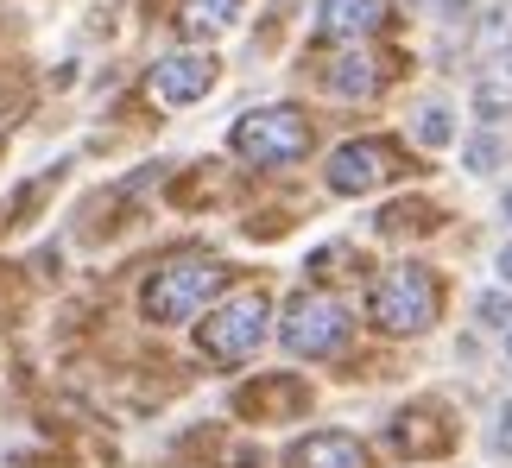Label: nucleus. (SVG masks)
<instances>
[{
	"mask_svg": "<svg viewBox=\"0 0 512 468\" xmlns=\"http://www.w3.org/2000/svg\"><path fill=\"white\" fill-rule=\"evenodd\" d=\"M279 342H285L298 361H336L342 348L354 342V310L336 298V291L310 285V291H298V298L285 304V317H279Z\"/></svg>",
	"mask_w": 512,
	"mask_h": 468,
	"instance_id": "obj_4",
	"label": "nucleus"
},
{
	"mask_svg": "<svg viewBox=\"0 0 512 468\" xmlns=\"http://www.w3.org/2000/svg\"><path fill=\"white\" fill-rule=\"evenodd\" d=\"M500 336H506V361H512V329H500Z\"/></svg>",
	"mask_w": 512,
	"mask_h": 468,
	"instance_id": "obj_23",
	"label": "nucleus"
},
{
	"mask_svg": "<svg viewBox=\"0 0 512 468\" xmlns=\"http://www.w3.org/2000/svg\"><path fill=\"white\" fill-rule=\"evenodd\" d=\"M228 146H234V159H247L260 171H285V165H304L310 152H317V121L291 102L247 108L241 121L228 127Z\"/></svg>",
	"mask_w": 512,
	"mask_h": 468,
	"instance_id": "obj_2",
	"label": "nucleus"
},
{
	"mask_svg": "<svg viewBox=\"0 0 512 468\" xmlns=\"http://www.w3.org/2000/svg\"><path fill=\"white\" fill-rule=\"evenodd\" d=\"M260 405H266V412H304V405H310V386L279 374V380L253 386V393H241V412H260Z\"/></svg>",
	"mask_w": 512,
	"mask_h": 468,
	"instance_id": "obj_12",
	"label": "nucleus"
},
{
	"mask_svg": "<svg viewBox=\"0 0 512 468\" xmlns=\"http://www.w3.org/2000/svg\"><path fill=\"white\" fill-rule=\"evenodd\" d=\"M323 89H329V95H342V102H367V95L380 89V64H373L367 51L342 45V57L323 70Z\"/></svg>",
	"mask_w": 512,
	"mask_h": 468,
	"instance_id": "obj_11",
	"label": "nucleus"
},
{
	"mask_svg": "<svg viewBox=\"0 0 512 468\" xmlns=\"http://www.w3.org/2000/svg\"><path fill=\"white\" fill-rule=\"evenodd\" d=\"M487 456H500L512 462V393L494 405V424H487Z\"/></svg>",
	"mask_w": 512,
	"mask_h": 468,
	"instance_id": "obj_18",
	"label": "nucleus"
},
{
	"mask_svg": "<svg viewBox=\"0 0 512 468\" xmlns=\"http://www.w3.org/2000/svg\"><path fill=\"white\" fill-rule=\"evenodd\" d=\"M500 216H506V228H512V184L500 190Z\"/></svg>",
	"mask_w": 512,
	"mask_h": 468,
	"instance_id": "obj_22",
	"label": "nucleus"
},
{
	"mask_svg": "<svg viewBox=\"0 0 512 468\" xmlns=\"http://www.w3.org/2000/svg\"><path fill=\"white\" fill-rule=\"evenodd\" d=\"M500 159H506V146H500V127H481L475 140L462 146V165L475 171V178H494V171H500Z\"/></svg>",
	"mask_w": 512,
	"mask_h": 468,
	"instance_id": "obj_15",
	"label": "nucleus"
},
{
	"mask_svg": "<svg viewBox=\"0 0 512 468\" xmlns=\"http://www.w3.org/2000/svg\"><path fill=\"white\" fill-rule=\"evenodd\" d=\"M411 178V159L399 140H386V133H361V140H342L336 152L323 159V184L336 190V197H373V190Z\"/></svg>",
	"mask_w": 512,
	"mask_h": 468,
	"instance_id": "obj_6",
	"label": "nucleus"
},
{
	"mask_svg": "<svg viewBox=\"0 0 512 468\" xmlns=\"http://www.w3.org/2000/svg\"><path fill=\"white\" fill-rule=\"evenodd\" d=\"M494 272H500V285H512V241L494 253Z\"/></svg>",
	"mask_w": 512,
	"mask_h": 468,
	"instance_id": "obj_20",
	"label": "nucleus"
},
{
	"mask_svg": "<svg viewBox=\"0 0 512 468\" xmlns=\"http://www.w3.org/2000/svg\"><path fill=\"white\" fill-rule=\"evenodd\" d=\"M241 7H247V0H190V7H184V26L190 32H222V26L241 19Z\"/></svg>",
	"mask_w": 512,
	"mask_h": 468,
	"instance_id": "obj_14",
	"label": "nucleus"
},
{
	"mask_svg": "<svg viewBox=\"0 0 512 468\" xmlns=\"http://www.w3.org/2000/svg\"><path fill=\"white\" fill-rule=\"evenodd\" d=\"M443 304H449L443 272H430L418 260L386 266L380 279L367 285V323L380 329V336H424V329H437Z\"/></svg>",
	"mask_w": 512,
	"mask_h": 468,
	"instance_id": "obj_1",
	"label": "nucleus"
},
{
	"mask_svg": "<svg viewBox=\"0 0 512 468\" xmlns=\"http://www.w3.org/2000/svg\"><path fill=\"white\" fill-rule=\"evenodd\" d=\"M266 336H272V298H266L260 285L228 291V298L209 304L203 323H196V348H203L215 367H241V361H253Z\"/></svg>",
	"mask_w": 512,
	"mask_h": 468,
	"instance_id": "obj_3",
	"label": "nucleus"
},
{
	"mask_svg": "<svg viewBox=\"0 0 512 468\" xmlns=\"http://www.w3.org/2000/svg\"><path fill=\"white\" fill-rule=\"evenodd\" d=\"M481 45H487V51H506V45H512V7H487V19H481Z\"/></svg>",
	"mask_w": 512,
	"mask_h": 468,
	"instance_id": "obj_19",
	"label": "nucleus"
},
{
	"mask_svg": "<svg viewBox=\"0 0 512 468\" xmlns=\"http://www.w3.org/2000/svg\"><path fill=\"white\" fill-rule=\"evenodd\" d=\"M475 323L481 329H512V285L481 291V298H475Z\"/></svg>",
	"mask_w": 512,
	"mask_h": 468,
	"instance_id": "obj_17",
	"label": "nucleus"
},
{
	"mask_svg": "<svg viewBox=\"0 0 512 468\" xmlns=\"http://www.w3.org/2000/svg\"><path fill=\"white\" fill-rule=\"evenodd\" d=\"M506 114H512V89L500 83V76H481V83H475V121L481 127H500Z\"/></svg>",
	"mask_w": 512,
	"mask_h": 468,
	"instance_id": "obj_16",
	"label": "nucleus"
},
{
	"mask_svg": "<svg viewBox=\"0 0 512 468\" xmlns=\"http://www.w3.org/2000/svg\"><path fill=\"white\" fill-rule=\"evenodd\" d=\"M456 412H449L443 399H411L399 418L386 424V443L399 450L405 462H430V456H449L456 450Z\"/></svg>",
	"mask_w": 512,
	"mask_h": 468,
	"instance_id": "obj_7",
	"label": "nucleus"
},
{
	"mask_svg": "<svg viewBox=\"0 0 512 468\" xmlns=\"http://www.w3.org/2000/svg\"><path fill=\"white\" fill-rule=\"evenodd\" d=\"M285 468H373V450L354 431H310L285 450Z\"/></svg>",
	"mask_w": 512,
	"mask_h": 468,
	"instance_id": "obj_9",
	"label": "nucleus"
},
{
	"mask_svg": "<svg viewBox=\"0 0 512 468\" xmlns=\"http://www.w3.org/2000/svg\"><path fill=\"white\" fill-rule=\"evenodd\" d=\"M494 57H500V83L512 89V45H506V51H494Z\"/></svg>",
	"mask_w": 512,
	"mask_h": 468,
	"instance_id": "obj_21",
	"label": "nucleus"
},
{
	"mask_svg": "<svg viewBox=\"0 0 512 468\" xmlns=\"http://www.w3.org/2000/svg\"><path fill=\"white\" fill-rule=\"evenodd\" d=\"M411 133H418L424 152H443L449 140H456V108H449V102H424L418 121H411Z\"/></svg>",
	"mask_w": 512,
	"mask_h": 468,
	"instance_id": "obj_13",
	"label": "nucleus"
},
{
	"mask_svg": "<svg viewBox=\"0 0 512 468\" xmlns=\"http://www.w3.org/2000/svg\"><path fill=\"white\" fill-rule=\"evenodd\" d=\"M392 0H317V26L323 38H336V45H361L386 26Z\"/></svg>",
	"mask_w": 512,
	"mask_h": 468,
	"instance_id": "obj_10",
	"label": "nucleus"
},
{
	"mask_svg": "<svg viewBox=\"0 0 512 468\" xmlns=\"http://www.w3.org/2000/svg\"><path fill=\"white\" fill-rule=\"evenodd\" d=\"M215 89V57L209 51H171L159 70H152V95L165 108H190Z\"/></svg>",
	"mask_w": 512,
	"mask_h": 468,
	"instance_id": "obj_8",
	"label": "nucleus"
},
{
	"mask_svg": "<svg viewBox=\"0 0 512 468\" xmlns=\"http://www.w3.org/2000/svg\"><path fill=\"white\" fill-rule=\"evenodd\" d=\"M215 285H222V266H215V260H203V253H177V260H165L146 279L140 310H146L152 323H190V317H203V310H209Z\"/></svg>",
	"mask_w": 512,
	"mask_h": 468,
	"instance_id": "obj_5",
	"label": "nucleus"
}]
</instances>
